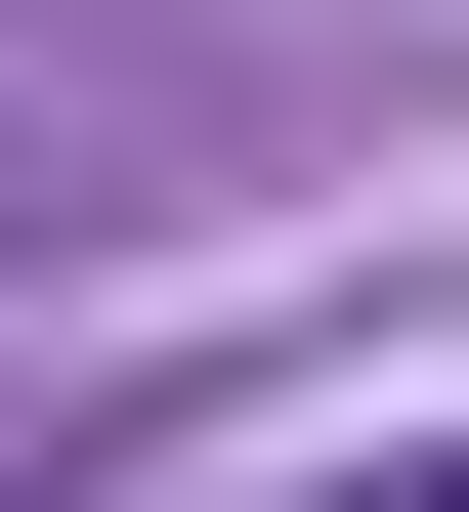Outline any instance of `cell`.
Wrapping results in <instances>:
<instances>
[{
	"label": "cell",
	"mask_w": 469,
	"mask_h": 512,
	"mask_svg": "<svg viewBox=\"0 0 469 512\" xmlns=\"http://www.w3.org/2000/svg\"><path fill=\"white\" fill-rule=\"evenodd\" d=\"M299 512H469V427H427V470H299Z\"/></svg>",
	"instance_id": "6da1fadb"
},
{
	"label": "cell",
	"mask_w": 469,
	"mask_h": 512,
	"mask_svg": "<svg viewBox=\"0 0 469 512\" xmlns=\"http://www.w3.org/2000/svg\"><path fill=\"white\" fill-rule=\"evenodd\" d=\"M0 214H43V171H0Z\"/></svg>",
	"instance_id": "7a4b0ae2"
}]
</instances>
